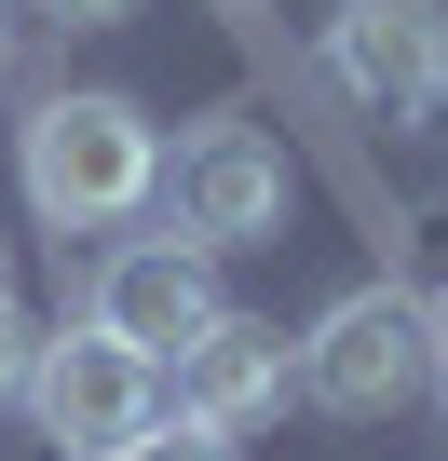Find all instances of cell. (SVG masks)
<instances>
[{
  "mask_svg": "<svg viewBox=\"0 0 448 461\" xmlns=\"http://www.w3.org/2000/svg\"><path fill=\"white\" fill-rule=\"evenodd\" d=\"M28 420H41V447H82V461H96V447H123V434L163 420V366L82 312V326H55V339L28 353Z\"/></svg>",
  "mask_w": 448,
  "mask_h": 461,
  "instance_id": "obj_3",
  "label": "cell"
},
{
  "mask_svg": "<svg viewBox=\"0 0 448 461\" xmlns=\"http://www.w3.org/2000/svg\"><path fill=\"white\" fill-rule=\"evenodd\" d=\"M96 461H232V447H217V434H190V420H150V434L96 447Z\"/></svg>",
  "mask_w": 448,
  "mask_h": 461,
  "instance_id": "obj_8",
  "label": "cell"
},
{
  "mask_svg": "<svg viewBox=\"0 0 448 461\" xmlns=\"http://www.w3.org/2000/svg\"><path fill=\"white\" fill-rule=\"evenodd\" d=\"M163 393H177V420H190V434L245 447L259 420H286V393H299V339H286V326H259V312H217V326L163 366Z\"/></svg>",
  "mask_w": 448,
  "mask_h": 461,
  "instance_id": "obj_6",
  "label": "cell"
},
{
  "mask_svg": "<svg viewBox=\"0 0 448 461\" xmlns=\"http://www.w3.org/2000/svg\"><path fill=\"white\" fill-rule=\"evenodd\" d=\"M434 393H448V326H434Z\"/></svg>",
  "mask_w": 448,
  "mask_h": 461,
  "instance_id": "obj_11",
  "label": "cell"
},
{
  "mask_svg": "<svg viewBox=\"0 0 448 461\" xmlns=\"http://www.w3.org/2000/svg\"><path fill=\"white\" fill-rule=\"evenodd\" d=\"M421 380H434V326H421L407 285H353V299H326L313 339H299V407H326V420H380V407H407Z\"/></svg>",
  "mask_w": 448,
  "mask_h": 461,
  "instance_id": "obj_2",
  "label": "cell"
},
{
  "mask_svg": "<svg viewBox=\"0 0 448 461\" xmlns=\"http://www.w3.org/2000/svg\"><path fill=\"white\" fill-rule=\"evenodd\" d=\"M0 299H14V285H0Z\"/></svg>",
  "mask_w": 448,
  "mask_h": 461,
  "instance_id": "obj_14",
  "label": "cell"
},
{
  "mask_svg": "<svg viewBox=\"0 0 448 461\" xmlns=\"http://www.w3.org/2000/svg\"><path fill=\"white\" fill-rule=\"evenodd\" d=\"M217 14H272V0H217Z\"/></svg>",
  "mask_w": 448,
  "mask_h": 461,
  "instance_id": "obj_12",
  "label": "cell"
},
{
  "mask_svg": "<svg viewBox=\"0 0 448 461\" xmlns=\"http://www.w3.org/2000/svg\"><path fill=\"white\" fill-rule=\"evenodd\" d=\"M28 353H41V339H28V312L0 299V393H28Z\"/></svg>",
  "mask_w": 448,
  "mask_h": 461,
  "instance_id": "obj_9",
  "label": "cell"
},
{
  "mask_svg": "<svg viewBox=\"0 0 448 461\" xmlns=\"http://www.w3.org/2000/svg\"><path fill=\"white\" fill-rule=\"evenodd\" d=\"M163 190V136L136 95H41L28 109V203L41 230H109Z\"/></svg>",
  "mask_w": 448,
  "mask_h": 461,
  "instance_id": "obj_1",
  "label": "cell"
},
{
  "mask_svg": "<svg viewBox=\"0 0 448 461\" xmlns=\"http://www.w3.org/2000/svg\"><path fill=\"white\" fill-rule=\"evenodd\" d=\"M96 326L136 339L150 366H177V353L217 326V272L177 245V230H163V245H109V258H96Z\"/></svg>",
  "mask_w": 448,
  "mask_h": 461,
  "instance_id": "obj_7",
  "label": "cell"
},
{
  "mask_svg": "<svg viewBox=\"0 0 448 461\" xmlns=\"http://www.w3.org/2000/svg\"><path fill=\"white\" fill-rule=\"evenodd\" d=\"M326 82L367 122H434L448 109V0H340L326 14Z\"/></svg>",
  "mask_w": 448,
  "mask_h": 461,
  "instance_id": "obj_4",
  "label": "cell"
},
{
  "mask_svg": "<svg viewBox=\"0 0 448 461\" xmlns=\"http://www.w3.org/2000/svg\"><path fill=\"white\" fill-rule=\"evenodd\" d=\"M0 55H14V0H0Z\"/></svg>",
  "mask_w": 448,
  "mask_h": 461,
  "instance_id": "obj_13",
  "label": "cell"
},
{
  "mask_svg": "<svg viewBox=\"0 0 448 461\" xmlns=\"http://www.w3.org/2000/svg\"><path fill=\"white\" fill-rule=\"evenodd\" d=\"M28 14H55V28H123L136 0H28Z\"/></svg>",
  "mask_w": 448,
  "mask_h": 461,
  "instance_id": "obj_10",
  "label": "cell"
},
{
  "mask_svg": "<svg viewBox=\"0 0 448 461\" xmlns=\"http://www.w3.org/2000/svg\"><path fill=\"white\" fill-rule=\"evenodd\" d=\"M163 190H177V245L190 258H232V245H272L286 230V149L259 122H204Z\"/></svg>",
  "mask_w": 448,
  "mask_h": 461,
  "instance_id": "obj_5",
  "label": "cell"
}]
</instances>
